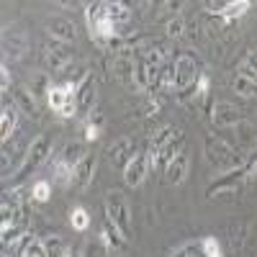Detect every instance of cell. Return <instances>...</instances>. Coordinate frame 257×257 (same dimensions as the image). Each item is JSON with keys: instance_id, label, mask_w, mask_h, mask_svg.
<instances>
[{"instance_id": "obj_12", "label": "cell", "mask_w": 257, "mask_h": 257, "mask_svg": "<svg viewBox=\"0 0 257 257\" xmlns=\"http://www.w3.org/2000/svg\"><path fill=\"white\" fill-rule=\"evenodd\" d=\"M134 155L137 152H134V139L132 137H121L108 147V160H111L113 167H126Z\"/></svg>"}, {"instance_id": "obj_29", "label": "cell", "mask_w": 257, "mask_h": 257, "mask_svg": "<svg viewBox=\"0 0 257 257\" xmlns=\"http://www.w3.org/2000/svg\"><path fill=\"white\" fill-rule=\"evenodd\" d=\"M160 88L162 90H178L175 88V64L173 62L162 64V70H160Z\"/></svg>"}, {"instance_id": "obj_35", "label": "cell", "mask_w": 257, "mask_h": 257, "mask_svg": "<svg viewBox=\"0 0 257 257\" xmlns=\"http://www.w3.org/2000/svg\"><path fill=\"white\" fill-rule=\"evenodd\" d=\"M100 137V128H98V123H85V142H95Z\"/></svg>"}, {"instance_id": "obj_31", "label": "cell", "mask_w": 257, "mask_h": 257, "mask_svg": "<svg viewBox=\"0 0 257 257\" xmlns=\"http://www.w3.org/2000/svg\"><path fill=\"white\" fill-rule=\"evenodd\" d=\"M170 257H206V254H203L201 242H188V244H180Z\"/></svg>"}, {"instance_id": "obj_38", "label": "cell", "mask_w": 257, "mask_h": 257, "mask_svg": "<svg viewBox=\"0 0 257 257\" xmlns=\"http://www.w3.org/2000/svg\"><path fill=\"white\" fill-rule=\"evenodd\" d=\"M62 257H75V252H72V249H70V247H67V252H64V254H62Z\"/></svg>"}, {"instance_id": "obj_14", "label": "cell", "mask_w": 257, "mask_h": 257, "mask_svg": "<svg viewBox=\"0 0 257 257\" xmlns=\"http://www.w3.org/2000/svg\"><path fill=\"white\" fill-rule=\"evenodd\" d=\"M95 105V80L88 72L80 80V88H77V113H90Z\"/></svg>"}, {"instance_id": "obj_20", "label": "cell", "mask_w": 257, "mask_h": 257, "mask_svg": "<svg viewBox=\"0 0 257 257\" xmlns=\"http://www.w3.org/2000/svg\"><path fill=\"white\" fill-rule=\"evenodd\" d=\"M13 95H16V108L24 113V116H29V118H36V116H39V105H36V95H34V90H29V88H18Z\"/></svg>"}, {"instance_id": "obj_21", "label": "cell", "mask_w": 257, "mask_h": 257, "mask_svg": "<svg viewBox=\"0 0 257 257\" xmlns=\"http://www.w3.org/2000/svg\"><path fill=\"white\" fill-rule=\"evenodd\" d=\"M16 123H18V108L6 103V105H3V113H0V139H3V144L13 137Z\"/></svg>"}, {"instance_id": "obj_8", "label": "cell", "mask_w": 257, "mask_h": 257, "mask_svg": "<svg viewBox=\"0 0 257 257\" xmlns=\"http://www.w3.org/2000/svg\"><path fill=\"white\" fill-rule=\"evenodd\" d=\"M242 121V111L237 108L234 103H213V108H211V123L213 126H219V128H226V126H237Z\"/></svg>"}, {"instance_id": "obj_17", "label": "cell", "mask_w": 257, "mask_h": 257, "mask_svg": "<svg viewBox=\"0 0 257 257\" xmlns=\"http://www.w3.org/2000/svg\"><path fill=\"white\" fill-rule=\"evenodd\" d=\"M95 170H98V157L95 155H88L75 167V188H80V190L88 188L93 183V178H95Z\"/></svg>"}, {"instance_id": "obj_26", "label": "cell", "mask_w": 257, "mask_h": 257, "mask_svg": "<svg viewBox=\"0 0 257 257\" xmlns=\"http://www.w3.org/2000/svg\"><path fill=\"white\" fill-rule=\"evenodd\" d=\"M70 224H72L75 231H85V229L90 226V213L85 211L82 206H75V208L70 211Z\"/></svg>"}, {"instance_id": "obj_33", "label": "cell", "mask_w": 257, "mask_h": 257, "mask_svg": "<svg viewBox=\"0 0 257 257\" xmlns=\"http://www.w3.org/2000/svg\"><path fill=\"white\" fill-rule=\"evenodd\" d=\"M165 31H167V36L170 39H178V36H183V31H185V21H183V16L178 13V16H173L165 24Z\"/></svg>"}, {"instance_id": "obj_22", "label": "cell", "mask_w": 257, "mask_h": 257, "mask_svg": "<svg viewBox=\"0 0 257 257\" xmlns=\"http://www.w3.org/2000/svg\"><path fill=\"white\" fill-rule=\"evenodd\" d=\"M100 237H103L105 244H111L113 249H123L126 242H128V237H126V234H123L108 216H105V221H103V234H100Z\"/></svg>"}, {"instance_id": "obj_23", "label": "cell", "mask_w": 257, "mask_h": 257, "mask_svg": "<svg viewBox=\"0 0 257 257\" xmlns=\"http://www.w3.org/2000/svg\"><path fill=\"white\" fill-rule=\"evenodd\" d=\"M231 88H234V93L242 95V98H257V82L247 80V77L239 75V72H237V77L231 80Z\"/></svg>"}, {"instance_id": "obj_25", "label": "cell", "mask_w": 257, "mask_h": 257, "mask_svg": "<svg viewBox=\"0 0 257 257\" xmlns=\"http://www.w3.org/2000/svg\"><path fill=\"white\" fill-rule=\"evenodd\" d=\"M41 244H44V249H47V257H62L64 252H67V244H64V239L59 237V234H47V237L41 239Z\"/></svg>"}, {"instance_id": "obj_4", "label": "cell", "mask_w": 257, "mask_h": 257, "mask_svg": "<svg viewBox=\"0 0 257 257\" xmlns=\"http://www.w3.org/2000/svg\"><path fill=\"white\" fill-rule=\"evenodd\" d=\"M173 64H175V88H178V93L185 90V88H190V85L203 75L198 59L193 57V54H188V52L178 54V59Z\"/></svg>"}, {"instance_id": "obj_7", "label": "cell", "mask_w": 257, "mask_h": 257, "mask_svg": "<svg viewBox=\"0 0 257 257\" xmlns=\"http://www.w3.org/2000/svg\"><path fill=\"white\" fill-rule=\"evenodd\" d=\"M149 170H152V165H149V152H137L132 160H128V165L123 167V183L128 188H139L147 175H149Z\"/></svg>"}, {"instance_id": "obj_27", "label": "cell", "mask_w": 257, "mask_h": 257, "mask_svg": "<svg viewBox=\"0 0 257 257\" xmlns=\"http://www.w3.org/2000/svg\"><path fill=\"white\" fill-rule=\"evenodd\" d=\"M31 201H36V203H47L49 198H52V185H49V180H36L34 185H31Z\"/></svg>"}, {"instance_id": "obj_10", "label": "cell", "mask_w": 257, "mask_h": 257, "mask_svg": "<svg viewBox=\"0 0 257 257\" xmlns=\"http://www.w3.org/2000/svg\"><path fill=\"white\" fill-rule=\"evenodd\" d=\"M26 47H29V41H26V34L21 31V29H6V34H3V52H6V57H11V59H21L24 57V52H26Z\"/></svg>"}, {"instance_id": "obj_30", "label": "cell", "mask_w": 257, "mask_h": 257, "mask_svg": "<svg viewBox=\"0 0 257 257\" xmlns=\"http://www.w3.org/2000/svg\"><path fill=\"white\" fill-rule=\"evenodd\" d=\"M21 257H47V249L41 244V239H26L24 242V249H21Z\"/></svg>"}, {"instance_id": "obj_15", "label": "cell", "mask_w": 257, "mask_h": 257, "mask_svg": "<svg viewBox=\"0 0 257 257\" xmlns=\"http://www.w3.org/2000/svg\"><path fill=\"white\" fill-rule=\"evenodd\" d=\"M234 132H237V142H239V152L247 157V155H252L254 149H257V128H254V123H249V121H239L237 126H234Z\"/></svg>"}, {"instance_id": "obj_2", "label": "cell", "mask_w": 257, "mask_h": 257, "mask_svg": "<svg viewBox=\"0 0 257 257\" xmlns=\"http://www.w3.org/2000/svg\"><path fill=\"white\" fill-rule=\"evenodd\" d=\"M105 216H108L126 237L132 234V206H128V201L121 190H108V196H105Z\"/></svg>"}, {"instance_id": "obj_40", "label": "cell", "mask_w": 257, "mask_h": 257, "mask_svg": "<svg viewBox=\"0 0 257 257\" xmlns=\"http://www.w3.org/2000/svg\"><path fill=\"white\" fill-rule=\"evenodd\" d=\"M3 257H11V254H3Z\"/></svg>"}, {"instance_id": "obj_9", "label": "cell", "mask_w": 257, "mask_h": 257, "mask_svg": "<svg viewBox=\"0 0 257 257\" xmlns=\"http://www.w3.org/2000/svg\"><path fill=\"white\" fill-rule=\"evenodd\" d=\"M47 31L52 39L64 41V44H75L77 41V26L72 24L70 18H62V16H52L47 21Z\"/></svg>"}, {"instance_id": "obj_32", "label": "cell", "mask_w": 257, "mask_h": 257, "mask_svg": "<svg viewBox=\"0 0 257 257\" xmlns=\"http://www.w3.org/2000/svg\"><path fill=\"white\" fill-rule=\"evenodd\" d=\"M82 257H108V252H105V242L103 239H90L88 244L82 247Z\"/></svg>"}, {"instance_id": "obj_11", "label": "cell", "mask_w": 257, "mask_h": 257, "mask_svg": "<svg viewBox=\"0 0 257 257\" xmlns=\"http://www.w3.org/2000/svg\"><path fill=\"white\" fill-rule=\"evenodd\" d=\"M188 170H190V157H188V152L183 149V152H178L173 160L165 165L167 183H170V185H180V183L188 178Z\"/></svg>"}, {"instance_id": "obj_3", "label": "cell", "mask_w": 257, "mask_h": 257, "mask_svg": "<svg viewBox=\"0 0 257 257\" xmlns=\"http://www.w3.org/2000/svg\"><path fill=\"white\" fill-rule=\"evenodd\" d=\"M44 64L52 75H62L70 64H75V49L70 44H64V41L52 39L44 47Z\"/></svg>"}, {"instance_id": "obj_24", "label": "cell", "mask_w": 257, "mask_h": 257, "mask_svg": "<svg viewBox=\"0 0 257 257\" xmlns=\"http://www.w3.org/2000/svg\"><path fill=\"white\" fill-rule=\"evenodd\" d=\"M249 8H252L249 0H234V3H226V8L221 13V21H224V24H229V21H234V18H242Z\"/></svg>"}, {"instance_id": "obj_1", "label": "cell", "mask_w": 257, "mask_h": 257, "mask_svg": "<svg viewBox=\"0 0 257 257\" xmlns=\"http://www.w3.org/2000/svg\"><path fill=\"white\" fill-rule=\"evenodd\" d=\"M203 155L206 160L221 170V173H231V170H239L244 167L247 157L239 152V149H234L229 142L219 139V137H206V144H203Z\"/></svg>"}, {"instance_id": "obj_16", "label": "cell", "mask_w": 257, "mask_h": 257, "mask_svg": "<svg viewBox=\"0 0 257 257\" xmlns=\"http://www.w3.org/2000/svg\"><path fill=\"white\" fill-rule=\"evenodd\" d=\"M208 88H211V80H208V75L203 72L196 82L190 85V88H185V90L178 93V103H198V100H203V98L208 95Z\"/></svg>"}, {"instance_id": "obj_28", "label": "cell", "mask_w": 257, "mask_h": 257, "mask_svg": "<svg viewBox=\"0 0 257 257\" xmlns=\"http://www.w3.org/2000/svg\"><path fill=\"white\" fill-rule=\"evenodd\" d=\"M239 75L257 82V52H247V57L239 62Z\"/></svg>"}, {"instance_id": "obj_18", "label": "cell", "mask_w": 257, "mask_h": 257, "mask_svg": "<svg viewBox=\"0 0 257 257\" xmlns=\"http://www.w3.org/2000/svg\"><path fill=\"white\" fill-rule=\"evenodd\" d=\"M180 134H183V132H180V128H175V126H162V128H157L155 137L149 139V155H160L162 149H165L170 142H175Z\"/></svg>"}, {"instance_id": "obj_34", "label": "cell", "mask_w": 257, "mask_h": 257, "mask_svg": "<svg viewBox=\"0 0 257 257\" xmlns=\"http://www.w3.org/2000/svg\"><path fill=\"white\" fill-rule=\"evenodd\" d=\"M201 247H203V254L206 257H224L221 254V244L216 242V237H203L201 239Z\"/></svg>"}, {"instance_id": "obj_6", "label": "cell", "mask_w": 257, "mask_h": 257, "mask_svg": "<svg viewBox=\"0 0 257 257\" xmlns=\"http://www.w3.org/2000/svg\"><path fill=\"white\" fill-rule=\"evenodd\" d=\"M242 180H244V167H239V170H231V173H224V175H221L219 180H213V183L208 185V190H206V196H208V198H221V196H234V193L239 190Z\"/></svg>"}, {"instance_id": "obj_37", "label": "cell", "mask_w": 257, "mask_h": 257, "mask_svg": "<svg viewBox=\"0 0 257 257\" xmlns=\"http://www.w3.org/2000/svg\"><path fill=\"white\" fill-rule=\"evenodd\" d=\"M11 160H13V147L8 149V144H6V149H3V173L8 175V165H11Z\"/></svg>"}, {"instance_id": "obj_39", "label": "cell", "mask_w": 257, "mask_h": 257, "mask_svg": "<svg viewBox=\"0 0 257 257\" xmlns=\"http://www.w3.org/2000/svg\"><path fill=\"white\" fill-rule=\"evenodd\" d=\"M252 170H254V175H257V162H254V165H252Z\"/></svg>"}, {"instance_id": "obj_5", "label": "cell", "mask_w": 257, "mask_h": 257, "mask_svg": "<svg viewBox=\"0 0 257 257\" xmlns=\"http://www.w3.org/2000/svg\"><path fill=\"white\" fill-rule=\"evenodd\" d=\"M52 152V139L47 137V134H41L39 139H34L31 142V147H29V152H26V160H24V165H21V170H18V178H24V175H29L31 170H36L41 162L47 160V155Z\"/></svg>"}, {"instance_id": "obj_19", "label": "cell", "mask_w": 257, "mask_h": 257, "mask_svg": "<svg viewBox=\"0 0 257 257\" xmlns=\"http://www.w3.org/2000/svg\"><path fill=\"white\" fill-rule=\"evenodd\" d=\"M85 157V144L82 142H70V144H64L62 147V152H59V157H57V162H62V165H67V167H77Z\"/></svg>"}, {"instance_id": "obj_36", "label": "cell", "mask_w": 257, "mask_h": 257, "mask_svg": "<svg viewBox=\"0 0 257 257\" xmlns=\"http://www.w3.org/2000/svg\"><path fill=\"white\" fill-rule=\"evenodd\" d=\"M8 85H11V70H8V64H3L0 67V88H3V93L8 90Z\"/></svg>"}, {"instance_id": "obj_13", "label": "cell", "mask_w": 257, "mask_h": 257, "mask_svg": "<svg viewBox=\"0 0 257 257\" xmlns=\"http://www.w3.org/2000/svg\"><path fill=\"white\" fill-rule=\"evenodd\" d=\"M113 72L121 82H134V75H137V62L132 57V49H121L116 57H113Z\"/></svg>"}]
</instances>
